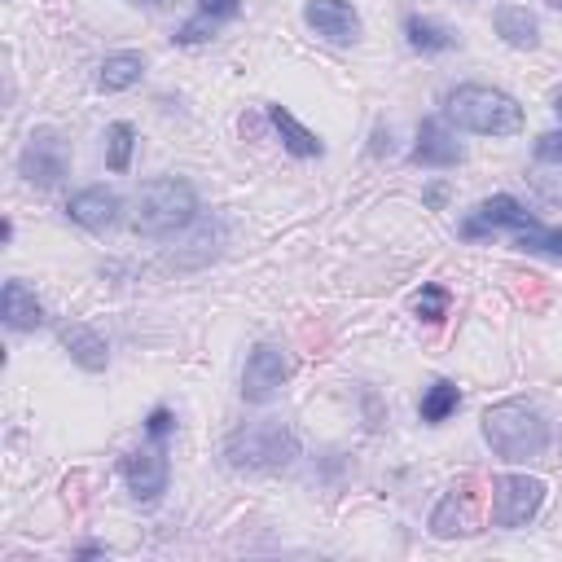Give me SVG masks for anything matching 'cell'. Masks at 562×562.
Segmentation results:
<instances>
[{
  "label": "cell",
  "mask_w": 562,
  "mask_h": 562,
  "mask_svg": "<svg viewBox=\"0 0 562 562\" xmlns=\"http://www.w3.org/2000/svg\"><path fill=\"white\" fill-rule=\"evenodd\" d=\"M483 531V501L470 483H452L439 505L430 509V536L435 540H457V536H474Z\"/></svg>",
  "instance_id": "obj_8"
},
{
  "label": "cell",
  "mask_w": 562,
  "mask_h": 562,
  "mask_svg": "<svg viewBox=\"0 0 562 562\" xmlns=\"http://www.w3.org/2000/svg\"><path fill=\"white\" fill-rule=\"evenodd\" d=\"M408 158H413L417 167H457V162L465 158V149H461V140H457L439 119H422Z\"/></svg>",
  "instance_id": "obj_13"
},
{
  "label": "cell",
  "mask_w": 562,
  "mask_h": 562,
  "mask_svg": "<svg viewBox=\"0 0 562 562\" xmlns=\"http://www.w3.org/2000/svg\"><path fill=\"white\" fill-rule=\"evenodd\" d=\"M171 430H176L171 408H162V404H158V408H149V417H145V435H149V439H167Z\"/></svg>",
  "instance_id": "obj_25"
},
{
  "label": "cell",
  "mask_w": 562,
  "mask_h": 562,
  "mask_svg": "<svg viewBox=\"0 0 562 562\" xmlns=\"http://www.w3.org/2000/svg\"><path fill=\"white\" fill-rule=\"evenodd\" d=\"M422 202H426L430 211H439V206L448 202V184H443V180H430V184H426V193H422Z\"/></svg>",
  "instance_id": "obj_27"
},
{
  "label": "cell",
  "mask_w": 562,
  "mask_h": 562,
  "mask_svg": "<svg viewBox=\"0 0 562 562\" xmlns=\"http://www.w3.org/2000/svg\"><path fill=\"white\" fill-rule=\"evenodd\" d=\"M531 154H536L540 162H562V127H558V132H544V136H536Z\"/></svg>",
  "instance_id": "obj_26"
},
{
  "label": "cell",
  "mask_w": 562,
  "mask_h": 562,
  "mask_svg": "<svg viewBox=\"0 0 562 562\" xmlns=\"http://www.w3.org/2000/svg\"><path fill=\"white\" fill-rule=\"evenodd\" d=\"M413 312H417L422 321H443V316H448V290H443L439 281H426V285L413 294Z\"/></svg>",
  "instance_id": "obj_24"
},
{
  "label": "cell",
  "mask_w": 562,
  "mask_h": 562,
  "mask_svg": "<svg viewBox=\"0 0 562 562\" xmlns=\"http://www.w3.org/2000/svg\"><path fill=\"white\" fill-rule=\"evenodd\" d=\"M57 338H61L66 356H70L83 373H101V369L110 364V347H105V338H101L92 325H83V321H66Z\"/></svg>",
  "instance_id": "obj_15"
},
{
  "label": "cell",
  "mask_w": 562,
  "mask_h": 562,
  "mask_svg": "<svg viewBox=\"0 0 562 562\" xmlns=\"http://www.w3.org/2000/svg\"><path fill=\"white\" fill-rule=\"evenodd\" d=\"M544 479H536V474H496L492 479V522L496 527H505V531H514V527H527L536 514H540V505H544Z\"/></svg>",
  "instance_id": "obj_6"
},
{
  "label": "cell",
  "mask_w": 562,
  "mask_h": 562,
  "mask_svg": "<svg viewBox=\"0 0 562 562\" xmlns=\"http://www.w3.org/2000/svg\"><path fill=\"white\" fill-rule=\"evenodd\" d=\"M268 123H272V132L281 136V145H285L294 158H321V154H325L321 136H316L312 127H303L285 105H268Z\"/></svg>",
  "instance_id": "obj_17"
},
{
  "label": "cell",
  "mask_w": 562,
  "mask_h": 562,
  "mask_svg": "<svg viewBox=\"0 0 562 562\" xmlns=\"http://www.w3.org/2000/svg\"><path fill=\"white\" fill-rule=\"evenodd\" d=\"M492 26H496V35H501L509 48H536V44H540V22H536V13H527L522 4H501V9L492 13Z\"/></svg>",
  "instance_id": "obj_18"
},
{
  "label": "cell",
  "mask_w": 562,
  "mask_h": 562,
  "mask_svg": "<svg viewBox=\"0 0 562 562\" xmlns=\"http://www.w3.org/2000/svg\"><path fill=\"white\" fill-rule=\"evenodd\" d=\"M0 316H4V325L13 329V334H31V329H40L44 325V303L35 299V290L26 285V281H4V290H0Z\"/></svg>",
  "instance_id": "obj_14"
},
{
  "label": "cell",
  "mask_w": 562,
  "mask_h": 562,
  "mask_svg": "<svg viewBox=\"0 0 562 562\" xmlns=\"http://www.w3.org/2000/svg\"><path fill=\"white\" fill-rule=\"evenodd\" d=\"M514 246H518V250H531V255H544V259H558V263H562V228H540V224H531V228L514 233Z\"/></svg>",
  "instance_id": "obj_23"
},
{
  "label": "cell",
  "mask_w": 562,
  "mask_h": 562,
  "mask_svg": "<svg viewBox=\"0 0 562 562\" xmlns=\"http://www.w3.org/2000/svg\"><path fill=\"white\" fill-rule=\"evenodd\" d=\"M536 224V215L518 202V198H509V193H496V198H483L465 220H461V237L465 241H479V237H492V233H522V228H531Z\"/></svg>",
  "instance_id": "obj_10"
},
{
  "label": "cell",
  "mask_w": 562,
  "mask_h": 562,
  "mask_svg": "<svg viewBox=\"0 0 562 562\" xmlns=\"http://www.w3.org/2000/svg\"><path fill=\"white\" fill-rule=\"evenodd\" d=\"M66 215H70L79 228H88V233H110V228H119V220H123V198H119L114 189H105V184H88V189L70 193Z\"/></svg>",
  "instance_id": "obj_11"
},
{
  "label": "cell",
  "mask_w": 562,
  "mask_h": 562,
  "mask_svg": "<svg viewBox=\"0 0 562 562\" xmlns=\"http://www.w3.org/2000/svg\"><path fill=\"white\" fill-rule=\"evenodd\" d=\"M18 171L31 189H57L70 176V145L57 127H35L18 154Z\"/></svg>",
  "instance_id": "obj_5"
},
{
  "label": "cell",
  "mask_w": 562,
  "mask_h": 562,
  "mask_svg": "<svg viewBox=\"0 0 562 562\" xmlns=\"http://www.w3.org/2000/svg\"><path fill=\"white\" fill-rule=\"evenodd\" d=\"M132 149H136V127L132 123H110L105 127V167L110 171H127L132 167Z\"/></svg>",
  "instance_id": "obj_22"
},
{
  "label": "cell",
  "mask_w": 562,
  "mask_h": 562,
  "mask_svg": "<svg viewBox=\"0 0 562 562\" xmlns=\"http://www.w3.org/2000/svg\"><path fill=\"white\" fill-rule=\"evenodd\" d=\"M224 461L237 474H277L299 461V435L285 422H246L224 439Z\"/></svg>",
  "instance_id": "obj_4"
},
{
  "label": "cell",
  "mask_w": 562,
  "mask_h": 562,
  "mask_svg": "<svg viewBox=\"0 0 562 562\" xmlns=\"http://www.w3.org/2000/svg\"><path fill=\"white\" fill-rule=\"evenodd\" d=\"M553 110H558V114H562V88H558V92H553Z\"/></svg>",
  "instance_id": "obj_28"
},
{
  "label": "cell",
  "mask_w": 562,
  "mask_h": 562,
  "mask_svg": "<svg viewBox=\"0 0 562 562\" xmlns=\"http://www.w3.org/2000/svg\"><path fill=\"white\" fill-rule=\"evenodd\" d=\"M483 439L501 461H536L549 452L553 430L544 422V413L527 400H501L483 413Z\"/></svg>",
  "instance_id": "obj_1"
},
{
  "label": "cell",
  "mask_w": 562,
  "mask_h": 562,
  "mask_svg": "<svg viewBox=\"0 0 562 562\" xmlns=\"http://www.w3.org/2000/svg\"><path fill=\"white\" fill-rule=\"evenodd\" d=\"M198 220V189L180 176H158L136 189L132 202V233L140 237H171Z\"/></svg>",
  "instance_id": "obj_3"
},
{
  "label": "cell",
  "mask_w": 562,
  "mask_h": 562,
  "mask_svg": "<svg viewBox=\"0 0 562 562\" xmlns=\"http://www.w3.org/2000/svg\"><path fill=\"white\" fill-rule=\"evenodd\" d=\"M167 479H171V465H167L162 439H149V443H140L136 452L123 457V483H127L132 501L154 505V501L167 492Z\"/></svg>",
  "instance_id": "obj_9"
},
{
  "label": "cell",
  "mask_w": 562,
  "mask_h": 562,
  "mask_svg": "<svg viewBox=\"0 0 562 562\" xmlns=\"http://www.w3.org/2000/svg\"><path fill=\"white\" fill-rule=\"evenodd\" d=\"M140 75H145V53L123 48V53H110V57L101 61L97 88H101V92H127V88L140 83Z\"/></svg>",
  "instance_id": "obj_19"
},
{
  "label": "cell",
  "mask_w": 562,
  "mask_h": 562,
  "mask_svg": "<svg viewBox=\"0 0 562 562\" xmlns=\"http://www.w3.org/2000/svg\"><path fill=\"white\" fill-rule=\"evenodd\" d=\"M149 4H158V0H149Z\"/></svg>",
  "instance_id": "obj_30"
},
{
  "label": "cell",
  "mask_w": 562,
  "mask_h": 562,
  "mask_svg": "<svg viewBox=\"0 0 562 562\" xmlns=\"http://www.w3.org/2000/svg\"><path fill=\"white\" fill-rule=\"evenodd\" d=\"M303 22L316 35H325L329 44H356L360 40V13L351 0H307Z\"/></svg>",
  "instance_id": "obj_12"
},
{
  "label": "cell",
  "mask_w": 562,
  "mask_h": 562,
  "mask_svg": "<svg viewBox=\"0 0 562 562\" xmlns=\"http://www.w3.org/2000/svg\"><path fill=\"white\" fill-rule=\"evenodd\" d=\"M457 404H461V391H457V382H448V378H435V382L422 391V400H417V413H422V422H426V426H439V422H448V417L457 413Z\"/></svg>",
  "instance_id": "obj_21"
},
{
  "label": "cell",
  "mask_w": 562,
  "mask_h": 562,
  "mask_svg": "<svg viewBox=\"0 0 562 562\" xmlns=\"http://www.w3.org/2000/svg\"><path fill=\"white\" fill-rule=\"evenodd\" d=\"M443 114L461 132H474V136H518L527 123L522 105L509 92L487 88V83H457L443 97Z\"/></svg>",
  "instance_id": "obj_2"
},
{
  "label": "cell",
  "mask_w": 562,
  "mask_h": 562,
  "mask_svg": "<svg viewBox=\"0 0 562 562\" xmlns=\"http://www.w3.org/2000/svg\"><path fill=\"white\" fill-rule=\"evenodd\" d=\"M404 40H408V48H417V53H448V48L457 44V35H452L448 26H439V22L422 18V13H408V18H404Z\"/></svg>",
  "instance_id": "obj_20"
},
{
  "label": "cell",
  "mask_w": 562,
  "mask_h": 562,
  "mask_svg": "<svg viewBox=\"0 0 562 562\" xmlns=\"http://www.w3.org/2000/svg\"><path fill=\"white\" fill-rule=\"evenodd\" d=\"M241 13V0H198V13L171 35L176 44H202V40H211L224 22H233Z\"/></svg>",
  "instance_id": "obj_16"
},
{
  "label": "cell",
  "mask_w": 562,
  "mask_h": 562,
  "mask_svg": "<svg viewBox=\"0 0 562 562\" xmlns=\"http://www.w3.org/2000/svg\"><path fill=\"white\" fill-rule=\"evenodd\" d=\"M549 4H553V9H558V13H562V0H549Z\"/></svg>",
  "instance_id": "obj_29"
},
{
  "label": "cell",
  "mask_w": 562,
  "mask_h": 562,
  "mask_svg": "<svg viewBox=\"0 0 562 562\" xmlns=\"http://www.w3.org/2000/svg\"><path fill=\"white\" fill-rule=\"evenodd\" d=\"M290 378V360L277 342H255L241 369V400L246 404H272Z\"/></svg>",
  "instance_id": "obj_7"
}]
</instances>
